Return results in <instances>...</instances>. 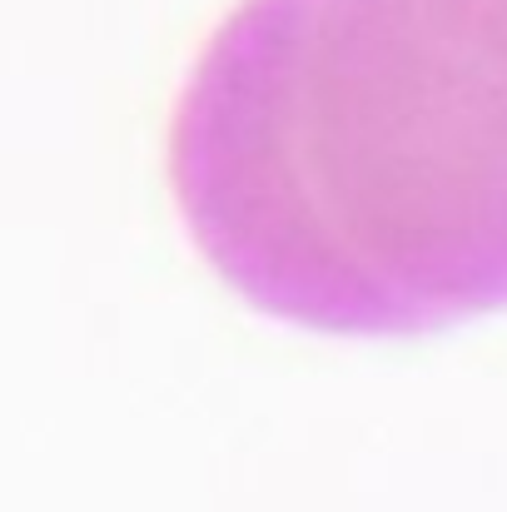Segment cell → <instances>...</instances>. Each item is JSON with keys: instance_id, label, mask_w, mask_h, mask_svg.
I'll use <instances>...</instances> for the list:
<instances>
[{"instance_id": "cell-1", "label": "cell", "mask_w": 507, "mask_h": 512, "mask_svg": "<svg viewBox=\"0 0 507 512\" xmlns=\"http://www.w3.org/2000/svg\"><path fill=\"white\" fill-rule=\"evenodd\" d=\"M294 60L224 55L179 125V189L269 309L423 334L507 309V65L428 0H324Z\"/></svg>"}, {"instance_id": "cell-2", "label": "cell", "mask_w": 507, "mask_h": 512, "mask_svg": "<svg viewBox=\"0 0 507 512\" xmlns=\"http://www.w3.org/2000/svg\"><path fill=\"white\" fill-rule=\"evenodd\" d=\"M433 5V0H428ZM438 10L463 30L473 35L493 60L507 65V0H438Z\"/></svg>"}]
</instances>
